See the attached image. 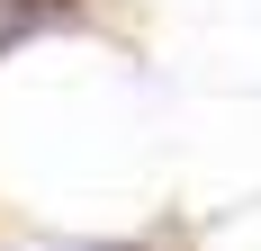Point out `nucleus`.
<instances>
[{"label": "nucleus", "mask_w": 261, "mask_h": 251, "mask_svg": "<svg viewBox=\"0 0 261 251\" xmlns=\"http://www.w3.org/2000/svg\"><path fill=\"white\" fill-rule=\"evenodd\" d=\"M72 18V0H0V54L18 45V36H36V27Z\"/></svg>", "instance_id": "f257e3e1"}]
</instances>
